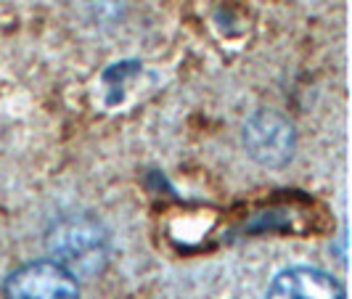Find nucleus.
I'll return each instance as SVG.
<instances>
[{
    "instance_id": "nucleus-1",
    "label": "nucleus",
    "mask_w": 352,
    "mask_h": 299,
    "mask_svg": "<svg viewBox=\"0 0 352 299\" xmlns=\"http://www.w3.org/2000/svg\"><path fill=\"white\" fill-rule=\"evenodd\" d=\"M45 244L53 263L69 270L74 278L101 273L109 260V236L104 225L85 214H72L53 223Z\"/></svg>"
},
{
    "instance_id": "nucleus-2",
    "label": "nucleus",
    "mask_w": 352,
    "mask_h": 299,
    "mask_svg": "<svg viewBox=\"0 0 352 299\" xmlns=\"http://www.w3.org/2000/svg\"><path fill=\"white\" fill-rule=\"evenodd\" d=\"M6 299H80V283L53 260H37L16 267L6 278Z\"/></svg>"
},
{
    "instance_id": "nucleus-3",
    "label": "nucleus",
    "mask_w": 352,
    "mask_h": 299,
    "mask_svg": "<svg viewBox=\"0 0 352 299\" xmlns=\"http://www.w3.org/2000/svg\"><path fill=\"white\" fill-rule=\"evenodd\" d=\"M244 146L260 164L281 167L294 154V127L286 117L263 109L244 124Z\"/></svg>"
},
{
    "instance_id": "nucleus-4",
    "label": "nucleus",
    "mask_w": 352,
    "mask_h": 299,
    "mask_svg": "<svg viewBox=\"0 0 352 299\" xmlns=\"http://www.w3.org/2000/svg\"><path fill=\"white\" fill-rule=\"evenodd\" d=\"M267 299H344V289L326 270L300 265L273 278Z\"/></svg>"
}]
</instances>
